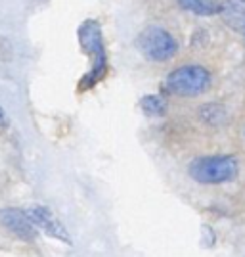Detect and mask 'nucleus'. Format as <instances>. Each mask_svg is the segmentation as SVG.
I'll return each mask as SVG.
<instances>
[{"label": "nucleus", "instance_id": "nucleus-1", "mask_svg": "<svg viewBox=\"0 0 245 257\" xmlns=\"http://www.w3.org/2000/svg\"><path fill=\"white\" fill-rule=\"evenodd\" d=\"M239 173V161L234 156H207L190 163V177L201 184H222L234 181Z\"/></svg>", "mask_w": 245, "mask_h": 257}, {"label": "nucleus", "instance_id": "nucleus-2", "mask_svg": "<svg viewBox=\"0 0 245 257\" xmlns=\"http://www.w3.org/2000/svg\"><path fill=\"white\" fill-rule=\"evenodd\" d=\"M211 83L209 71L201 65H184L174 69L165 81V88L176 96H199Z\"/></svg>", "mask_w": 245, "mask_h": 257}, {"label": "nucleus", "instance_id": "nucleus-3", "mask_svg": "<svg viewBox=\"0 0 245 257\" xmlns=\"http://www.w3.org/2000/svg\"><path fill=\"white\" fill-rule=\"evenodd\" d=\"M138 48L151 62H167L178 50V44L169 31L163 27H146L138 37Z\"/></svg>", "mask_w": 245, "mask_h": 257}, {"label": "nucleus", "instance_id": "nucleus-4", "mask_svg": "<svg viewBox=\"0 0 245 257\" xmlns=\"http://www.w3.org/2000/svg\"><path fill=\"white\" fill-rule=\"evenodd\" d=\"M79 41L81 46L92 60V73L88 75V79L94 81L106 73V48H104V41H102V31L100 25L94 20H88L79 27Z\"/></svg>", "mask_w": 245, "mask_h": 257}, {"label": "nucleus", "instance_id": "nucleus-5", "mask_svg": "<svg viewBox=\"0 0 245 257\" xmlns=\"http://www.w3.org/2000/svg\"><path fill=\"white\" fill-rule=\"evenodd\" d=\"M27 217L31 219L33 225H37L41 230H44L48 236H52L60 242H65V244H71L69 236H67V230L64 228V225L50 213V209H46L43 205H35L27 211Z\"/></svg>", "mask_w": 245, "mask_h": 257}, {"label": "nucleus", "instance_id": "nucleus-6", "mask_svg": "<svg viewBox=\"0 0 245 257\" xmlns=\"http://www.w3.org/2000/svg\"><path fill=\"white\" fill-rule=\"evenodd\" d=\"M0 223L6 226L12 234L18 236V238L31 240L33 236H35L31 219L27 217V213L16 211V209H4V211H0Z\"/></svg>", "mask_w": 245, "mask_h": 257}, {"label": "nucleus", "instance_id": "nucleus-7", "mask_svg": "<svg viewBox=\"0 0 245 257\" xmlns=\"http://www.w3.org/2000/svg\"><path fill=\"white\" fill-rule=\"evenodd\" d=\"M220 16L234 31L245 33V0H226L220 4Z\"/></svg>", "mask_w": 245, "mask_h": 257}, {"label": "nucleus", "instance_id": "nucleus-8", "mask_svg": "<svg viewBox=\"0 0 245 257\" xmlns=\"http://www.w3.org/2000/svg\"><path fill=\"white\" fill-rule=\"evenodd\" d=\"M184 10L197 14V16H213L220 12V4L216 0H178Z\"/></svg>", "mask_w": 245, "mask_h": 257}, {"label": "nucleus", "instance_id": "nucleus-9", "mask_svg": "<svg viewBox=\"0 0 245 257\" xmlns=\"http://www.w3.org/2000/svg\"><path fill=\"white\" fill-rule=\"evenodd\" d=\"M140 107L144 109V113H148V115H151V117H159V115L165 113L167 104H165V100H163L161 96H157V94H149V96L142 98Z\"/></svg>", "mask_w": 245, "mask_h": 257}, {"label": "nucleus", "instance_id": "nucleus-10", "mask_svg": "<svg viewBox=\"0 0 245 257\" xmlns=\"http://www.w3.org/2000/svg\"><path fill=\"white\" fill-rule=\"evenodd\" d=\"M201 117H203V121H207L209 125H220L224 119H226V113H224V109L220 106L209 104V106H203Z\"/></svg>", "mask_w": 245, "mask_h": 257}, {"label": "nucleus", "instance_id": "nucleus-11", "mask_svg": "<svg viewBox=\"0 0 245 257\" xmlns=\"http://www.w3.org/2000/svg\"><path fill=\"white\" fill-rule=\"evenodd\" d=\"M6 123V117H4V111L0 109V125H4Z\"/></svg>", "mask_w": 245, "mask_h": 257}]
</instances>
